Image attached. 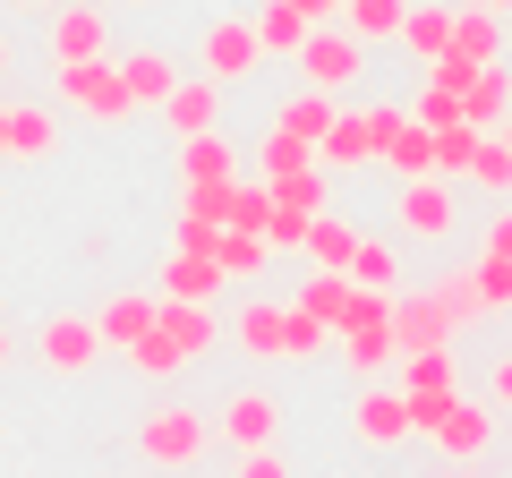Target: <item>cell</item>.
Wrapping results in <instances>:
<instances>
[{
	"mask_svg": "<svg viewBox=\"0 0 512 478\" xmlns=\"http://www.w3.org/2000/svg\"><path fill=\"white\" fill-rule=\"evenodd\" d=\"M60 154V111L52 103H9V163H52Z\"/></svg>",
	"mask_w": 512,
	"mask_h": 478,
	"instance_id": "obj_16",
	"label": "cell"
},
{
	"mask_svg": "<svg viewBox=\"0 0 512 478\" xmlns=\"http://www.w3.org/2000/svg\"><path fill=\"white\" fill-rule=\"evenodd\" d=\"M205 436H214V419H205L197 402H163L137 419V453L154 461V470H188V461H205Z\"/></svg>",
	"mask_w": 512,
	"mask_h": 478,
	"instance_id": "obj_1",
	"label": "cell"
},
{
	"mask_svg": "<svg viewBox=\"0 0 512 478\" xmlns=\"http://www.w3.org/2000/svg\"><path fill=\"white\" fill-rule=\"evenodd\" d=\"M333 111H342L333 94H291V103L274 111V129H282V137H308V146H316V137L333 129Z\"/></svg>",
	"mask_w": 512,
	"mask_h": 478,
	"instance_id": "obj_33",
	"label": "cell"
},
{
	"mask_svg": "<svg viewBox=\"0 0 512 478\" xmlns=\"http://www.w3.org/2000/svg\"><path fill=\"white\" fill-rule=\"evenodd\" d=\"M214 291H222V265H214V257H197V248H171V257H163V291H154V299L214 308Z\"/></svg>",
	"mask_w": 512,
	"mask_h": 478,
	"instance_id": "obj_17",
	"label": "cell"
},
{
	"mask_svg": "<svg viewBox=\"0 0 512 478\" xmlns=\"http://www.w3.org/2000/svg\"><path fill=\"white\" fill-rule=\"evenodd\" d=\"M52 94L60 103H77L86 120H103V129H120L128 111V86H120V60H77V69H52Z\"/></svg>",
	"mask_w": 512,
	"mask_h": 478,
	"instance_id": "obj_5",
	"label": "cell"
},
{
	"mask_svg": "<svg viewBox=\"0 0 512 478\" xmlns=\"http://www.w3.org/2000/svg\"><path fill=\"white\" fill-rule=\"evenodd\" d=\"M265 257H274V248H265V231H222V239H214L222 282H256V274H265Z\"/></svg>",
	"mask_w": 512,
	"mask_h": 478,
	"instance_id": "obj_30",
	"label": "cell"
},
{
	"mask_svg": "<svg viewBox=\"0 0 512 478\" xmlns=\"http://www.w3.org/2000/svg\"><path fill=\"white\" fill-rule=\"evenodd\" d=\"M222 342H239L248 359H282V308L274 299H239V308L222 316Z\"/></svg>",
	"mask_w": 512,
	"mask_h": 478,
	"instance_id": "obj_15",
	"label": "cell"
},
{
	"mask_svg": "<svg viewBox=\"0 0 512 478\" xmlns=\"http://www.w3.org/2000/svg\"><path fill=\"white\" fill-rule=\"evenodd\" d=\"M43 43H52V69L111 60V9H103V0H60L52 18H43Z\"/></svg>",
	"mask_w": 512,
	"mask_h": 478,
	"instance_id": "obj_4",
	"label": "cell"
},
{
	"mask_svg": "<svg viewBox=\"0 0 512 478\" xmlns=\"http://www.w3.org/2000/svg\"><path fill=\"white\" fill-rule=\"evenodd\" d=\"M427 291H436V308L453 316V333H461V325H478V316H487V299H478V257H461V265H444V274L427 282Z\"/></svg>",
	"mask_w": 512,
	"mask_h": 478,
	"instance_id": "obj_25",
	"label": "cell"
},
{
	"mask_svg": "<svg viewBox=\"0 0 512 478\" xmlns=\"http://www.w3.org/2000/svg\"><path fill=\"white\" fill-rule=\"evenodd\" d=\"M128 9H154V0H128Z\"/></svg>",
	"mask_w": 512,
	"mask_h": 478,
	"instance_id": "obj_52",
	"label": "cell"
},
{
	"mask_svg": "<svg viewBox=\"0 0 512 478\" xmlns=\"http://www.w3.org/2000/svg\"><path fill=\"white\" fill-rule=\"evenodd\" d=\"M9 9H43V18H52V9H60V0H9Z\"/></svg>",
	"mask_w": 512,
	"mask_h": 478,
	"instance_id": "obj_48",
	"label": "cell"
},
{
	"mask_svg": "<svg viewBox=\"0 0 512 478\" xmlns=\"http://www.w3.org/2000/svg\"><path fill=\"white\" fill-rule=\"evenodd\" d=\"M478 9H495V18H512V0H478Z\"/></svg>",
	"mask_w": 512,
	"mask_h": 478,
	"instance_id": "obj_51",
	"label": "cell"
},
{
	"mask_svg": "<svg viewBox=\"0 0 512 478\" xmlns=\"http://www.w3.org/2000/svg\"><path fill=\"white\" fill-rule=\"evenodd\" d=\"M299 77H308V94H350L367 77V43L350 35V26H308V43H299Z\"/></svg>",
	"mask_w": 512,
	"mask_h": 478,
	"instance_id": "obj_3",
	"label": "cell"
},
{
	"mask_svg": "<svg viewBox=\"0 0 512 478\" xmlns=\"http://www.w3.org/2000/svg\"><path fill=\"white\" fill-rule=\"evenodd\" d=\"M478 163V129L470 120H453V129H436V171H453V180H470Z\"/></svg>",
	"mask_w": 512,
	"mask_h": 478,
	"instance_id": "obj_35",
	"label": "cell"
},
{
	"mask_svg": "<svg viewBox=\"0 0 512 478\" xmlns=\"http://www.w3.org/2000/svg\"><path fill=\"white\" fill-rule=\"evenodd\" d=\"M384 325H393V350H444L453 342V316L436 308V291H393V308H384Z\"/></svg>",
	"mask_w": 512,
	"mask_h": 478,
	"instance_id": "obj_8",
	"label": "cell"
},
{
	"mask_svg": "<svg viewBox=\"0 0 512 478\" xmlns=\"http://www.w3.org/2000/svg\"><path fill=\"white\" fill-rule=\"evenodd\" d=\"M504 111H512V69L495 60V69H478L470 86H461V120H470L478 137H495V129H504Z\"/></svg>",
	"mask_w": 512,
	"mask_h": 478,
	"instance_id": "obj_19",
	"label": "cell"
},
{
	"mask_svg": "<svg viewBox=\"0 0 512 478\" xmlns=\"http://www.w3.org/2000/svg\"><path fill=\"white\" fill-rule=\"evenodd\" d=\"M402 18H410V0H350L342 9V26L359 43H402Z\"/></svg>",
	"mask_w": 512,
	"mask_h": 478,
	"instance_id": "obj_29",
	"label": "cell"
},
{
	"mask_svg": "<svg viewBox=\"0 0 512 478\" xmlns=\"http://www.w3.org/2000/svg\"><path fill=\"white\" fill-rule=\"evenodd\" d=\"M180 180L188 188H231L239 180V154H231V137H180Z\"/></svg>",
	"mask_w": 512,
	"mask_h": 478,
	"instance_id": "obj_21",
	"label": "cell"
},
{
	"mask_svg": "<svg viewBox=\"0 0 512 478\" xmlns=\"http://www.w3.org/2000/svg\"><path fill=\"white\" fill-rule=\"evenodd\" d=\"M154 333H171L188 359H205V350L222 342V316L214 308H188V299H154Z\"/></svg>",
	"mask_w": 512,
	"mask_h": 478,
	"instance_id": "obj_20",
	"label": "cell"
},
{
	"mask_svg": "<svg viewBox=\"0 0 512 478\" xmlns=\"http://www.w3.org/2000/svg\"><path fill=\"white\" fill-rule=\"evenodd\" d=\"M94 333H103V350H120V359H128V350L154 333V299L146 291H111L103 308H94Z\"/></svg>",
	"mask_w": 512,
	"mask_h": 478,
	"instance_id": "obj_14",
	"label": "cell"
},
{
	"mask_svg": "<svg viewBox=\"0 0 512 478\" xmlns=\"http://www.w3.org/2000/svg\"><path fill=\"white\" fill-rule=\"evenodd\" d=\"M239 478H291V461H282V444H265V453H239Z\"/></svg>",
	"mask_w": 512,
	"mask_h": 478,
	"instance_id": "obj_42",
	"label": "cell"
},
{
	"mask_svg": "<svg viewBox=\"0 0 512 478\" xmlns=\"http://www.w3.org/2000/svg\"><path fill=\"white\" fill-rule=\"evenodd\" d=\"M478 299H487V316L512 308V257H487V248H478Z\"/></svg>",
	"mask_w": 512,
	"mask_h": 478,
	"instance_id": "obj_40",
	"label": "cell"
},
{
	"mask_svg": "<svg viewBox=\"0 0 512 478\" xmlns=\"http://www.w3.org/2000/svg\"><path fill=\"white\" fill-rule=\"evenodd\" d=\"M495 146H504V154H512V111H504V129H495Z\"/></svg>",
	"mask_w": 512,
	"mask_h": 478,
	"instance_id": "obj_50",
	"label": "cell"
},
{
	"mask_svg": "<svg viewBox=\"0 0 512 478\" xmlns=\"http://www.w3.org/2000/svg\"><path fill=\"white\" fill-rule=\"evenodd\" d=\"M291 9H299L308 26H342V0H291Z\"/></svg>",
	"mask_w": 512,
	"mask_h": 478,
	"instance_id": "obj_45",
	"label": "cell"
},
{
	"mask_svg": "<svg viewBox=\"0 0 512 478\" xmlns=\"http://www.w3.org/2000/svg\"><path fill=\"white\" fill-rule=\"evenodd\" d=\"M342 9H350V0H342Z\"/></svg>",
	"mask_w": 512,
	"mask_h": 478,
	"instance_id": "obj_53",
	"label": "cell"
},
{
	"mask_svg": "<svg viewBox=\"0 0 512 478\" xmlns=\"http://www.w3.org/2000/svg\"><path fill=\"white\" fill-rule=\"evenodd\" d=\"M402 52H419V60H444V52H453V9H444V0H410Z\"/></svg>",
	"mask_w": 512,
	"mask_h": 478,
	"instance_id": "obj_26",
	"label": "cell"
},
{
	"mask_svg": "<svg viewBox=\"0 0 512 478\" xmlns=\"http://www.w3.org/2000/svg\"><path fill=\"white\" fill-rule=\"evenodd\" d=\"M9 359H18V342H9V325H0V368H9Z\"/></svg>",
	"mask_w": 512,
	"mask_h": 478,
	"instance_id": "obj_47",
	"label": "cell"
},
{
	"mask_svg": "<svg viewBox=\"0 0 512 478\" xmlns=\"http://www.w3.org/2000/svg\"><path fill=\"white\" fill-rule=\"evenodd\" d=\"M248 26H256V43H265V52H291V60H299V43H308V18H299L291 0H265Z\"/></svg>",
	"mask_w": 512,
	"mask_h": 478,
	"instance_id": "obj_32",
	"label": "cell"
},
{
	"mask_svg": "<svg viewBox=\"0 0 512 478\" xmlns=\"http://www.w3.org/2000/svg\"><path fill=\"white\" fill-rule=\"evenodd\" d=\"M410 120H419V129H453V120H461V94H453V86H419Z\"/></svg>",
	"mask_w": 512,
	"mask_h": 478,
	"instance_id": "obj_39",
	"label": "cell"
},
{
	"mask_svg": "<svg viewBox=\"0 0 512 478\" xmlns=\"http://www.w3.org/2000/svg\"><path fill=\"white\" fill-rule=\"evenodd\" d=\"M291 308H308L325 333H342V325H350V308H359V282H350V274H308Z\"/></svg>",
	"mask_w": 512,
	"mask_h": 478,
	"instance_id": "obj_22",
	"label": "cell"
},
{
	"mask_svg": "<svg viewBox=\"0 0 512 478\" xmlns=\"http://www.w3.org/2000/svg\"><path fill=\"white\" fill-rule=\"evenodd\" d=\"M393 222H402L410 239H436V248H444L453 222H461V205H453L444 180H402V188H393Z\"/></svg>",
	"mask_w": 512,
	"mask_h": 478,
	"instance_id": "obj_6",
	"label": "cell"
},
{
	"mask_svg": "<svg viewBox=\"0 0 512 478\" xmlns=\"http://www.w3.org/2000/svg\"><path fill=\"white\" fill-rule=\"evenodd\" d=\"M35 350H43V368H52V376H86L94 359H103V333H94V316H43Z\"/></svg>",
	"mask_w": 512,
	"mask_h": 478,
	"instance_id": "obj_9",
	"label": "cell"
},
{
	"mask_svg": "<svg viewBox=\"0 0 512 478\" xmlns=\"http://www.w3.org/2000/svg\"><path fill=\"white\" fill-rule=\"evenodd\" d=\"M350 248H359V222H350V214H316L308 239H299L308 274H350Z\"/></svg>",
	"mask_w": 512,
	"mask_h": 478,
	"instance_id": "obj_18",
	"label": "cell"
},
{
	"mask_svg": "<svg viewBox=\"0 0 512 478\" xmlns=\"http://www.w3.org/2000/svg\"><path fill=\"white\" fill-rule=\"evenodd\" d=\"M325 342H333V333L316 325L308 308H282V359H316V350H325Z\"/></svg>",
	"mask_w": 512,
	"mask_h": 478,
	"instance_id": "obj_37",
	"label": "cell"
},
{
	"mask_svg": "<svg viewBox=\"0 0 512 478\" xmlns=\"http://www.w3.org/2000/svg\"><path fill=\"white\" fill-rule=\"evenodd\" d=\"M487 402H495V410H512V350L495 359V376H487Z\"/></svg>",
	"mask_w": 512,
	"mask_h": 478,
	"instance_id": "obj_44",
	"label": "cell"
},
{
	"mask_svg": "<svg viewBox=\"0 0 512 478\" xmlns=\"http://www.w3.org/2000/svg\"><path fill=\"white\" fill-rule=\"evenodd\" d=\"M470 188H487V197H512V154L495 146V137H478V163H470Z\"/></svg>",
	"mask_w": 512,
	"mask_h": 478,
	"instance_id": "obj_38",
	"label": "cell"
},
{
	"mask_svg": "<svg viewBox=\"0 0 512 478\" xmlns=\"http://www.w3.org/2000/svg\"><path fill=\"white\" fill-rule=\"evenodd\" d=\"M0 163H9V103H0Z\"/></svg>",
	"mask_w": 512,
	"mask_h": 478,
	"instance_id": "obj_46",
	"label": "cell"
},
{
	"mask_svg": "<svg viewBox=\"0 0 512 478\" xmlns=\"http://www.w3.org/2000/svg\"><path fill=\"white\" fill-rule=\"evenodd\" d=\"M478 248H487V257H512V197L487 214V239H478Z\"/></svg>",
	"mask_w": 512,
	"mask_h": 478,
	"instance_id": "obj_43",
	"label": "cell"
},
{
	"mask_svg": "<svg viewBox=\"0 0 512 478\" xmlns=\"http://www.w3.org/2000/svg\"><path fill=\"white\" fill-rule=\"evenodd\" d=\"M9 69H18V52H9V35H0V77H9Z\"/></svg>",
	"mask_w": 512,
	"mask_h": 478,
	"instance_id": "obj_49",
	"label": "cell"
},
{
	"mask_svg": "<svg viewBox=\"0 0 512 478\" xmlns=\"http://www.w3.org/2000/svg\"><path fill=\"white\" fill-rule=\"evenodd\" d=\"M359 120H367V146H376V163H384V154L402 146V129H410V103H367Z\"/></svg>",
	"mask_w": 512,
	"mask_h": 478,
	"instance_id": "obj_36",
	"label": "cell"
},
{
	"mask_svg": "<svg viewBox=\"0 0 512 478\" xmlns=\"http://www.w3.org/2000/svg\"><path fill=\"white\" fill-rule=\"evenodd\" d=\"M350 436L376 444V453L384 444H410V393L402 385H367L359 402H350Z\"/></svg>",
	"mask_w": 512,
	"mask_h": 478,
	"instance_id": "obj_10",
	"label": "cell"
},
{
	"mask_svg": "<svg viewBox=\"0 0 512 478\" xmlns=\"http://www.w3.org/2000/svg\"><path fill=\"white\" fill-rule=\"evenodd\" d=\"M350 163H376V146H367L359 111H333V129L316 137V171H350Z\"/></svg>",
	"mask_w": 512,
	"mask_h": 478,
	"instance_id": "obj_27",
	"label": "cell"
},
{
	"mask_svg": "<svg viewBox=\"0 0 512 478\" xmlns=\"http://www.w3.org/2000/svg\"><path fill=\"white\" fill-rule=\"evenodd\" d=\"M487 444H495V402H461L453 393V410L436 427V453L444 461H487Z\"/></svg>",
	"mask_w": 512,
	"mask_h": 478,
	"instance_id": "obj_11",
	"label": "cell"
},
{
	"mask_svg": "<svg viewBox=\"0 0 512 478\" xmlns=\"http://www.w3.org/2000/svg\"><path fill=\"white\" fill-rule=\"evenodd\" d=\"M308 222H316V214H291V205H274V222H265V248H299V239H308Z\"/></svg>",
	"mask_w": 512,
	"mask_h": 478,
	"instance_id": "obj_41",
	"label": "cell"
},
{
	"mask_svg": "<svg viewBox=\"0 0 512 478\" xmlns=\"http://www.w3.org/2000/svg\"><path fill=\"white\" fill-rule=\"evenodd\" d=\"M291 171H316V146L308 137H282L265 120V137H256V180H291Z\"/></svg>",
	"mask_w": 512,
	"mask_h": 478,
	"instance_id": "obj_28",
	"label": "cell"
},
{
	"mask_svg": "<svg viewBox=\"0 0 512 478\" xmlns=\"http://www.w3.org/2000/svg\"><path fill=\"white\" fill-rule=\"evenodd\" d=\"M256 69H265V43H256L248 18H205L197 26V77H214V86H248Z\"/></svg>",
	"mask_w": 512,
	"mask_h": 478,
	"instance_id": "obj_2",
	"label": "cell"
},
{
	"mask_svg": "<svg viewBox=\"0 0 512 478\" xmlns=\"http://www.w3.org/2000/svg\"><path fill=\"white\" fill-rule=\"evenodd\" d=\"M393 376H402V393H461L453 342H444V350H402V359H393Z\"/></svg>",
	"mask_w": 512,
	"mask_h": 478,
	"instance_id": "obj_24",
	"label": "cell"
},
{
	"mask_svg": "<svg viewBox=\"0 0 512 478\" xmlns=\"http://www.w3.org/2000/svg\"><path fill=\"white\" fill-rule=\"evenodd\" d=\"M163 120H171V137H214V129H222V86H214V77H197V69H188L180 86H171Z\"/></svg>",
	"mask_w": 512,
	"mask_h": 478,
	"instance_id": "obj_12",
	"label": "cell"
},
{
	"mask_svg": "<svg viewBox=\"0 0 512 478\" xmlns=\"http://www.w3.org/2000/svg\"><path fill=\"white\" fill-rule=\"evenodd\" d=\"M453 60L495 69V60H504V18H495V9H453Z\"/></svg>",
	"mask_w": 512,
	"mask_h": 478,
	"instance_id": "obj_23",
	"label": "cell"
},
{
	"mask_svg": "<svg viewBox=\"0 0 512 478\" xmlns=\"http://www.w3.org/2000/svg\"><path fill=\"white\" fill-rule=\"evenodd\" d=\"M214 427L239 444V453H265V444H282V402H274L265 385H239L231 402H222V419H214Z\"/></svg>",
	"mask_w": 512,
	"mask_h": 478,
	"instance_id": "obj_7",
	"label": "cell"
},
{
	"mask_svg": "<svg viewBox=\"0 0 512 478\" xmlns=\"http://www.w3.org/2000/svg\"><path fill=\"white\" fill-rule=\"evenodd\" d=\"M180 77H188V69H180L171 52H154V43H137V52H120V86H128V103H154V111H163Z\"/></svg>",
	"mask_w": 512,
	"mask_h": 478,
	"instance_id": "obj_13",
	"label": "cell"
},
{
	"mask_svg": "<svg viewBox=\"0 0 512 478\" xmlns=\"http://www.w3.org/2000/svg\"><path fill=\"white\" fill-rule=\"evenodd\" d=\"M128 368H137V376H154V385H163V376H180V368H188V350L171 342V333H146V342L128 350Z\"/></svg>",
	"mask_w": 512,
	"mask_h": 478,
	"instance_id": "obj_34",
	"label": "cell"
},
{
	"mask_svg": "<svg viewBox=\"0 0 512 478\" xmlns=\"http://www.w3.org/2000/svg\"><path fill=\"white\" fill-rule=\"evenodd\" d=\"M350 282H359V291H402V257H393V239H359V248H350Z\"/></svg>",
	"mask_w": 512,
	"mask_h": 478,
	"instance_id": "obj_31",
	"label": "cell"
}]
</instances>
